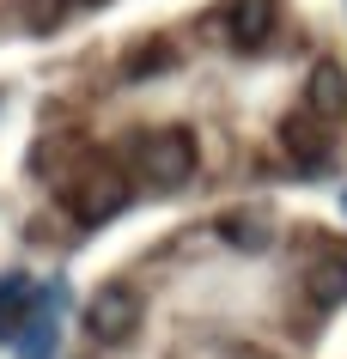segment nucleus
Returning a JSON list of instances; mask_svg holds the SVG:
<instances>
[{"label": "nucleus", "instance_id": "f8f14e48", "mask_svg": "<svg viewBox=\"0 0 347 359\" xmlns=\"http://www.w3.org/2000/svg\"><path fill=\"white\" fill-rule=\"evenodd\" d=\"M86 6H97V0H86Z\"/></svg>", "mask_w": 347, "mask_h": 359}, {"label": "nucleus", "instance_id": "f257e3e1", "mask_svg": "<svg viewBox=\"0 0 347 359\" xmlns=\"http://www.w3.org/2000/svg\"><path fill=\"white\" fill-rule=\"evenodd\" d=\"M195 158H201V147H195L189 128H153L135 140V165H140V183L147 189H183L195 177Z\"/></svg>", "mask_w": 347, "mask_h": 359}, {"label": "nucleus", "instance_id": "7ed1b4c3", "mask_svg": "<svg viewBox=\"0 0 347 359\" xmlns=\"http://www.w3.org/2000/svg\"><path fill=\"white\" fill-rule=\"evenodd\" d=\"M140 292L128 280H104L92 292V304H86V335L97 341V347H128L135 341V329H140Z\"/></svg>", "mask_w": 347, "mask_h": 359}, {"label": "nucleus", "instance_id": "0eeeda50", "mask_svg": "<svg viewBox=\"0 0 347 359\" xmlns=\"http://www.w3.org/2000/svg\"><path fill=\"white\" fill-rule=\"evenodd\" d=\"M305 299L317 304V311L347 304V256H323V262L305 268Z\"/></svg>", "mask_w": 347, "mask_h": 359}, {"label": "nucleus", "instance_id": "423d86ee", "mask_svg": "<svg viewBox=\"0 0 347 359\" xmlns=\"http://www.w3.org/2000/svg\"><path fill=\"white\" fill-rule=\"evenodd\" d=\"M305 110L323 116L329 128L347 116V67H341V61H317V67H311V79H305Z\"/></svg>", "mask_w": 347, "mask_h": 359}, {"label": "nucleus", "instance_id": "6e6552de", "mask_svg": "<svg viewBox=\"0 0 347 359\" xmlns=\"http://www.w3.org/2000/svg\"><path fill=\"white\" fill-rule=\"evenodd\" d=\"M25 299H31V292H25V280H19V274H6V280H0V341L19 335V323H25Z\"/></svg>", "mask_w": 347, "mask_h": 359}, {"label": "nucleus", "instance_id": "9d476101", "mask_svg": "<svg viewBox=\"0 0 347 359\" xmlns=\"http://www.w3.org/2000/svg\"><path fill=\"white\" fill-rule=\"evenodd\" d=\"M226 238L238 250H262L268 244V231H262V219H226Z\"/></svg>", "mask_w": 347, "mask_h": 359}, {"label": "nucleus", "instance_id": "39448f33", "mask_svg": "<svg viewBox=\"0 0 347 359\" xmlns=\"http://www.w3.org/2000/svg\"><path fill=\"white\" fill-rule=\"evenodd\" d=\"M280 147L292 152V165L323 170L329 165V122H323V116H311V110L287 116V122H280Z\"/></svg>", "mask_w": 347, "mask_h": 359}, {"label": "nucleus", "instance_id": "f03ea898", "mask_svg": "<svg viewBox=\"0 0 347 359\" xmlns=\"http://www.w3.org/2000/svg\"><path fill=\"white\" fill-rule=\"evenodd\" d=\"M61 201H67V213H74L79 226H104V219H116V213L135 201V183L116 165H86L74 183L61 189Z\"/></svg>", "mask_w": 347, "mask_h": 359}, {"label": "nucleus", "instance_id": "1a4fd4ad", "mask_svg": "<svg viewBox=\"0 0 347 359\" xmlns=\"http://www.w3.org/2000/svg\"><path fill=\"white\" fill-rule=\"evenodd\" d=\"M171 43H140V49H135V55H128V79H153V74H171Z\"/></svg>", "mask_w": 347, "mask_h": 359}, {"label": "nucleus", "instance_id": "9b49d317", "mask_svg": "<svg viewBox=\"0 0 347 359\" xmlns=\"http://www.w3.org/2000/svg\"><path fill=\"white\" fill-rule=\"evenodd\" d=\"M226 359H274V353H256V347H244V353H226Z\"/></svg>", "mask_w": 347, "mask_h": 359}, {"label": "nucleus", "instance_id": "20e7f679", "mask_svg": "<svg viewBox=\"0 0 347 359\" xmlns=\"http://www.w3.org/2000/svg\"><path fill=\"white\" fill-rule=\"evenodd\" d=\"M274 31H280V0H231V6H226V37H231V49L256 55V49H268Z\"/></svg>", "mask_w": 347, "mask_h": 359}]
</instances>
